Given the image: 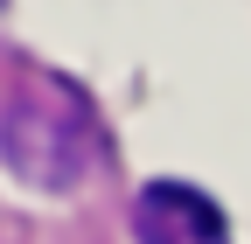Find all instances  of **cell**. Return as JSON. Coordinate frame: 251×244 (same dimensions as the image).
Segmentation results:
<instances>
[{
  "label": "cell",
  "mask_w": 251,
  "mask_h": 244,
  "mask_svg": "<svg viewBox=\"0 0 251 244\" xmlns=\"http://www.w3.org/2000/svg\"><path fill=\"white\" fill-rule=\"evenodd\" d=\"M98 119H91L84 91L70 84H21L7 112H0V161H7L28 189H77L98 168Z\"/></svg>",
  "instance_id": "cell-1"
},
{
  "label": "cell",
  "mask_w": 251,
  "mask_h": 244,
  "mask_svg": "<svg viewBox=\"0 0 251 244\" xmlns=\"http://www.w3.org/2000/svg\"><path fill=\"white\" fill-rule=\"evenodd\" d=\"M140 244H230V223L196 181H147L133 202Z\"/></svg>",
  "instance_id": "cell-2"
}]
</instances>
